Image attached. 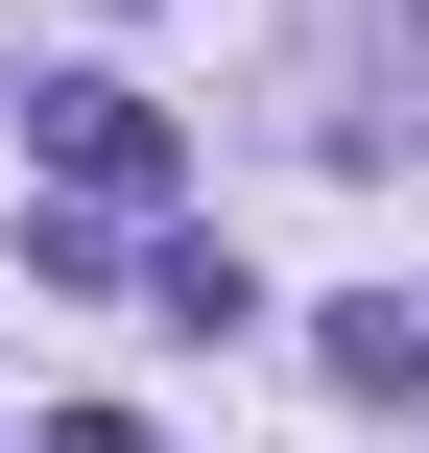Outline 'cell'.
Instances as JSON below:
<instances>
[{
    "label": "cell",
    "instance_id": "1",
    "mask_svg": "<svg viewBox=\"0 0 429 453\" xmlns=\"http://www.w3.org/2000/svg\"><path fill=\"white\" fill-rule=\"evenodd\" d=\"M24 143L72 167V215H143V191H167V96H119V72H48Z\"/></svg>",
    "mask_w": 429,
    "mask_h": 453
},
{
    "label": "cell",
    "instance_id": "2",
    "mask_svg": "<svg viewBox=\"0 0 429 453\" xmlns=\"http://www.w3.org/2000/svg\"><path fill=\"white\" fill-rule=\"evenodd\" d=\"M310 358H334V406H429V311H406V287H358Z\"/></svg>",
    "mask_w": 429,
    "mask_h": 453
}]
</instances>
